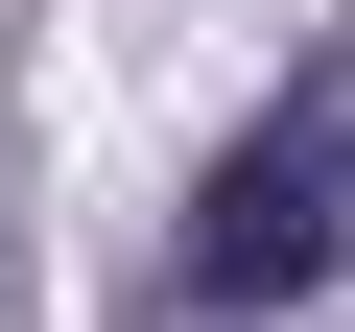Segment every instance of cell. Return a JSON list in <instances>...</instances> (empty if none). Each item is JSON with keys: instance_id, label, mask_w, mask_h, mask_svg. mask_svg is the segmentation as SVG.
Returning <instances> with one entry per match:
<instances>
[{"instance_id": "1", "label": "cell", "mask_w": 355, "mask_h": 332, "mask_svg": "<svg viewBox=\"0 0 355 332\" xmlns=\"http://www.w3.org/2000/svg\"><path fill=\"white\" fill-rule=\"evenodd\" d=\"M166 285H190V308H331V285H355V48H308V72L237 119V166L190 190Z\"/></svg>"}]
</instances>
